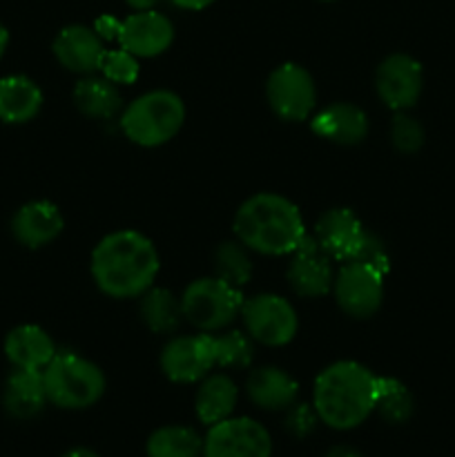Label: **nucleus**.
<instances>
[{"label": "nucleus", "instance_id": "1", "mask_svg": "<svg viewBox=\"0 0 455 457\" xmlns=\"http://www.w3.org/2000/svg\"><path fill=\"white\" fill-rule=\"evenodd\" d=\"M159 253L145 235L119 230L101 239L92 253V277L114 299L141 297L159 275Z\"/></svg>", "mask_w": 455, "mask_h": 457}, {"label": "nucleus", "instance_id": "2", "mask_svg": "<svg viewBox=\"0 0 455 457\" xmlns=\"http://www.w3.org/2000/svg\"><path fill=\"white\" fill-rule=\"evenodd\" d=\"M377 375L357 361H337L315 379L312 406L319 422L335 431H351L375 411Z\"/></svg>", "mask_w": 455, "mask_h": 457}, {"label": "nucleus", "instance_id": "3", "mask_svg": "<svg viewBox=\"0 0 455 457\" xmlns=\"http://www.w3.org/2000/svg\"><path fill=\"white\" fill-rule=\"evenodd\" d=\"M235 232L245 248L268 257L293 254L306 239L299 208L275 192H261L241 204L235 214Z\"/></svg>", "mask_w": 455, "mask_h": 457}, {"label": "nucleus", "instance_id": "4", "mask_svg": "<svg viewBox=\"0 0 455 457\" xmlns=\"http://www.w3.org/2000/svg\"><path fill=\"white\" fill-rule=\"evenodd\" d=\"M186 120V105L181 96L170 89H154L125 107L120 128L125 137L143 147H159L174 138Z\"/></svg>", "mask_w": 455, "mask_h": 457}, {"label": "nucleus", "instance_id": "5", "mask_svg": "<svg viewBox=\"0 0 455 457\" xmlns=\"http://www.w3.org/2000/svg\"><path fill=\"white\" fill-rule=\"evenodd\" d=\"M47 400L58 409L80 411L96 404L105 393V375L76 353H56L43 369Z\"/></svg>", "mask_w": 455, "mask_h": 457}, {"label": "nucleus", "instance_id": "6", "mask_svg": "<svg viewBox=\"0 0 455 457\" xmlns=\"http://www.w3.org/2000/svg\"><path fill=\"white\" fill-rule=\"evenodd\" d=\"M244 295L219 277H203L192 281L181 297L183 317L203 333L230 326L244 308Z\"/></svg>", "mask_w": 455, "mask_h": 457}, {"label": "nucleus", "instance_id": "7", "mask_svg": "<svg viewBox=\"0 0 455 457\" xmlns=\"http://www.w3.org/2000/svg\"><path fill=\"white\" fill-rule=\"evenodd\" d=\"M241 317L250 337L263 346H285L293 342L299 328L293 303L279 295L268 293L248 299L241 308Z\"/></svg>", "mask_w": 455, "mask_h": 457}, {"label": "nucleus", "instance_id": "8", "mask_svg": "<svg viewBox=\"0 0 455 457\" xmlns=\"http://www.w3.org/2000/svg\"><path fill=\"white\" fill-rule=\"evenodd\" d=\"M266 96L272 112L284 120L310 119L317 105L315 80L297 62H284L268 76Z\"/></svg>", "mask_w": 455, "mask_h": 457}, {"label": "nucleus", "instance_id": "9", "mask_svg": "<svg viewBox=\"0 0 455 457\" xmlns=\"http://www.w3.org/2000/svg\"><path fill=\"white\" fill-rule=\"evenodd\" d=\"M272 440L252 418H228L210 427L203 437V457H270Z\"/></svg>", "mask_w": 455, "mask_h": 457}, {"label": "nucleus", "instance_id": "10", "mask_svg": "<svg viewBox=\"0 0 455 457\" xmlns=\"http://www.w3.org/2000/svg\"><path fill=\"white\" fill-rule=\"evenodd\" d=\"M384 277L361 262H348L335 277V299L346 315L368 320L379 311L384 299Z\"/></svg>", "mask_w": 455, "mask_h": 457}, {"label": "nucleus", "instance_id": "11", "mask_svg": "<svg viewBox=\"0 0 455 457\" xmlns=\"http://www.w3.org/2000/svg\"><path fill=\"white\" fill-rule=\"evenodd\" d=\"M375 87L386 107L406 112L419 101L424 87V70L409 54H391L375 74Z\"/></svg>", "mask_w": 455, "mask_h": 457}, {"label": "nucleus", "instance_id": "12", "mask_svg": "<svg viewBox=\"0 0 455 457\" xmlns=\"http://www.w3.org/2000/svg\"><path fill=\"white\" fill-rule=\"evenodd\" d=\"M214 369L212 335L174 337L161 353V370L170 382L194 384Z\"/></svg>", "mask_w": 455, "mask_h": 457}, {"label": "nucleus", "instance_id": "13", "mask_svg": "<svg viewBox=\"0 0 455 457\" xmlns=\"http://www.w3.org/2000/svg\"><path fill=\"white\" fill-rule=\"evenodd\" d=\"M368 230H364L360 217L348 208H333L319 217L315 226V241L330 259L348 263L360 254Z\"/></svg>", "mask_w": 455, "mask_h": 457}, {"label": "nucleus", "instance_id": "14", "mask_svg": "<svg viewBox=\"0 0 455 457\" xmlns=\"http://www.w3.org/2000/svg\"><path fill=\"white\" fill-rule=\"evenodd\" d=\"M119 43L136 58H154L174 43V25L154 9L136 12L120 22Z\"/></svg>", "mask_w": 455, "mask_h": 457}, {"label": "nucleus", "instance_id": "15", "mask_svg": "<svg viewBox=\"0 0 455 457\" xmlns=\"http://www.w3.org/2000/svg\"><path fill=\"white\" fill-rule=\"evenodd\" d=\"M288 281L302 297H324L333 290L335 275L330 257L319 248L315 237L306 235L288 266Z\"/></svg>", "mask_w": 455, "mask_h": 457}, {"label": "nucleus", "instance_id": "16", "mask_svg": "<svg viewBox=\"0 0 455 457\" xmlns=\"http://www.w3.org/2000/svg\"><path fill=\"white\" fill-rule=\"evenodd\" d=\"M52 49L62 67L79 74H92L101 70L103 56L107 52L96 29H89L85 25H70L58 31Z\"/></svg>", "mask_w": 455, "mask_h": 457}, {"label": "nucleus", "instance_id": "17", "mask_svg": "<svg viewBox=\"0 0 455 457\" xmlns=\"http://www.w3.org/2000/svg\"><path fill=\"white\" fill-rule=\"evenodd\" d=\"M65 228V219H62L58 205L52 201H31L25 204L12 221V232L25 248H43V245L52 244Z\"/></svg>", "mask_w": 455, "mask_h": 457}, {"label": "nucleus", "instance_id": "18", "mask_svg": "<svg viewBox=\"0 0 455 457\" xmlns=\"http://www.w3.org/2000/svg\"><path fill=\"white\" fill-rule=\"evenodd\" d=\"M312 132L339 145H357L368 134V119L352 103H335L312 116Z\"/></svg>", "mask_w": 455, "mask_h": 457}, {"label": "nucleus", "instance_id": "19", "mask_svg": "<svg viewBox=\"0 0 455 457\" xmlns=\"http://www.w3.org/2000/svg\"><path fill=\"white\" fill-rule=\"evenodd\" d=\"M56 353L54 339L34 324L18 326L4 339V355L12 361L13 369L43 370Z\"/></svg>", "mask_w": 455, "mask_h": 457}, {"label": "nucleus", "instance_id": "20", "mask_svg": "<svg viewBox=\"0 0 455 457\" xmlns=\"http://www.w3.org/2000/svg\"><path fill=\"white\" fill-rule=\"evenodd\" d=\"M250 402L263 411H288L297 402L299 384L285 370L263 366L250 373L245 382Z\"/></svg>", "mask_w": 455, "mask_h": 457}, {"label": "nucleus", "instance_id": "21", "mask_svg": "<svg viewBox=\"0 0 455 457\" xmlns=\"http://www.w3.org/2000/svg\"><path fill=\"white\" fill-rule=\"evenodd\" d=\"M47 391H45L43 370L16 369L7 378L3 393V404L12 418L31 420L47 404Z\"/></svg>", "mask_w": 455, "mask_h": 457}, {"label": "nucleus", "instance_id": "22", "mask_svg": "<svg viewBox=\"0 0 455 457\" xmlns=\"http://www.w3.org/2000/svg\"><path fill=\"white\" fill-rule=\"evenodd\" d=\"M43 107V92L27 76L0 79V120L9 125H22L36 119Z\"/></svg>", "mask_w": 455, "mask_h": 457}, {"label": "nucleus", "instance_id": "23", "mask_svg": "<svg viewBox=\"0 0 455 457\" xmlns=\"http://www.w3.org/2000/svg\"><path fill=\"white\" fill-rule=\"evenodd\" d=\"M236 400H239V391H236V384L228 375H210L196 391V418L208 424V427H214V424L232 418Z\"/></svg>", "mask_w": 455, "mask_h": 457}, {"label": "nucleus", "instance_id": "24", "mask_svg": "<svg viewBox=\"0 0 455 457\" xmlns=\"http://www.w3.org/2000/svg\"><path fill=\"white\" fill-rule=\"evenodd\" d=\"M74 103L89 119H114L120 110V92L116 83L96 76L83 79L74 89Z\"/></svg>", "mask_w": 455, "mask_h": 457}, {"label": "nucleus", "instance_id": "25", "mask_svg": "<svg viewBox=\"0 0 455 457\" xmlns=\"http://www.w3.org/2000/svg\"><path fill=\"white\" fill-rule=\"evenodd\" d=\"M147 457H203V437L190 427H161L147 437Z\"/></svg>", "mask_w": 455, "mask_h": 457}, {"label": "nucleus", "instance_id": "26", "mask_svg": "<svg viewBox=\"0 0 455 457\" xmlns=\"http://www.w3.org/2000/svg\"><path fill=\"white\" fill-rule=\"evenodd\" d=\"M141 317L154 333H174L183 320L181 302L165 288H147L141 295Z\"/></svg>", "mask_w": 455, "mask_h": 457}, {"label": "nucleus", "instance_id": "27", "mask_svg": "<svg viewBox=\"0 0 455 457\" xmlns=\"http://www.w3.org/2000/svg\"><path fill=\"white\" fill-rule=\"evenodd\" d=\"M375 411L386 420L388 424L409 422L415 411V400L406 384L395 378H379L377 393H375Z\"/></svg>", "mask_w": 455, "mask_h": 457}, {"label": "nucleus", "instance_id": "28", "mask_svg": "<svg viewBox=\"0 0 455 457\" xmlns=\"http://www.w3.org/2000/svg\"><path fill=\"white\" fill-rule=\"evenodd\" d=\"M214 272L219 279L228 281L235 288H241L252 277V262L248 257V248L241 241H223L214 250Z\"/></svg>", "mask_w": 455, "mask_h": 457}, {"label": "nucleus", "instance_id": "29", "mask_svg": "<svg viewBox=\"0 0 455 457\" xmlns=\"http://www.w3.org/2000/svg\"><path fill=\"white\" fill-rule=\"evenodd\" d=\"M212 357L214 366H223V369H245L250 366L254 357L252 337L250 335L239 333V330H230L226 335H212Z\"/></svg>", "mask_w": 455, "mask_h": 457}, {"label": "nucleus", "instance_id": "30", "mask_svg": "<svg viewBox=\"0 0 455 457\" xmlns=\"http://www.w3.org/2000/svg\"><path fill=\"white\" fill-rule=\"evenodd\" d=\"M391 138L393 145L401 152V154H415L422 150L424 145V128L418 119L409 116L406 112H397L391 125Z\"/></svg>", "mask_w": 455, "mask_h": 457}, {"label": "nucleus", "instance_id": "31", "mask_svg": "<svg viewBox=\"0 0 455 457\" xmlns=\"http://www.w3.org/2000/svg\"><path fill=\"white\" fill-rule=\"evenodd\" d=\"M101 71L112 83L132 85L138 79V58L123 47L112 49V52H105V56H103Z\"/></svg>", "mask_w": 455, "mask_h": 457}, {"label": "nucleus", "instance_id": "32", "mask_svg": "<svg viewBox=\"0 0 455 457\" xmlns=\"http://www.w3.org/2000/svg\"><path fill=\"white\" fill-rule=\"evenodd\" d=\"M317 422H319V415H317L315 406L310 404H297L294 402L288 409L285 415V428H288L290 436L294 437H308L315 431Z\"/></svg>", "mask_w": 455, "mask_h": 457}, {"label": "nucleus", "instance_id": "33", "mask_svg": "<svg viewBox=\"0 0 455 457\" xmlns=\"http://www.w3.org/2000/svg\"><path fill=\"white\" fill-rule=\"evenodd\" d=\"M352 262L366 263V266L375 268V270H379L382 275H386V272L391 270V257H388L386 245H384V241L379 239V237H375L373 232H368V235H366L360 254H357Z\"/></svg>", "mask_w": 455, "mask_h": 457}, {"label": "nucleus", "instance_id": "34", "mask_svg": "<svg viewBox=\"0 0 455 457\" xmlns=\"http://www.w3.org/2000/svg\"><path fill=\"white\" fill-rule=\"evenodd\" d=\"M119 29H120V22L112 16H103L96 21V34L101 36L103 40H110V38H119Z\"/></svg>", "mask_w": 455, "mask_h": 457}, {"label": "nucleus", "instance_id": "35", "mask_svg": "<svg viewBox=\"0 0 455 457\" xmlns=\"http://www.w3.org/2000/svg\"><path fill=\"white\" fill-rule=\"evenodd\" d=\"M177 7L181 9H187V12H199V9H205L210 7V4L214 3V0H172Z\"/></svg>", "mask_w": 455, "mask_h": 457}, {"label": "nucleus", "instance_id": "36", "mask_svg": "<svg viewBox=\"0 0 455 457\" xmlns=\"http://www.w3.org/2000/svg\"><path fill=\"white\" fill-rule=\"evenodd\" d=\"M326 457H361V453L352 446H333V449L326 453Z\"/></svg>", "mask_w": 455, "mask_h": 457}, {"label": "nucleus", "instance_id": "37", "mask_svg": "<svg viewBox=\"0 0 455 457\" xmlns=\"http://www.w3.org/2000/svg\"><path fill=\"white\" fill-rule=\"evenodd\" d=\"M62 457H101L96 451L83 449V446H76V449H70Z\"/></svg>", "mask_w": 455, "mask_h": 457}, {"label": "nucleus", "instance_id": "38", "mask_svg": "<svg viewBox=\"0 0 455 457\" xmlns=\"http://www.w3.org/2000/svg\"><path fill=\"white\" fill-rule=\"evenodd\" d=\"M125 3H128L132 9H136V12H145V9L154 7L156 0H125Z\"/></svg>", "mask_w": 455, "mask_h": 457}, {"label": "nucleus", "instance_id": "39", "mask_svg": "<svg viewBox=\"0 0 455 457\" xmlns=\"http://www.w3.org/2000/svg\"><path fill=\"white\" fill-rule=\"evenodd\" d=\"M7 45H9V31L7 27L0 22V58H3L4 52H7Z\"/></svg>", "mask_w": 455, "mask_h": 457}, {"label": "nucleus", "instance_id": "40", "mask_svg": "<svg viewBox=\"0 0 455 457\" xmlns=\"http://www.w3.org/2000/svg\"><path fill=\"white\" fill-rule=\"evenodd\" d=\"M321 3H333V0H321Z\"/></svg>", "mask_w": 455, "mask_h": 457}]
</instances>
